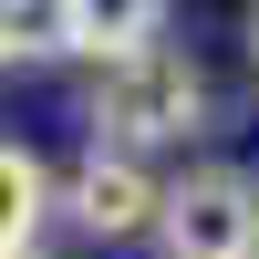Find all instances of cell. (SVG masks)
<instances>
[{"label":"cell","instance_id":"obj_1","mask_svg":"<svg viewBox=\"0 0 259 259\" xmlns=\"http://www.w3.org/2000/svg\"><path fill=\"white\" fill-rule=\"evenodd\" d=\"M207 135V73L187 41H135V52L94 62V145H124V156H156V145Z\"/></svg>","mask_w":259,"mask_h":259},{"label":"cell","instance_id":"obj_2","mask_svg":"<svg viewBox=\"0 0 259 259\" xmlns=\"http://www.w3.org/2000/svg\"><path fill=\"white\" fill-rule=\"evenodd\" d=\"M166 259H259V177L239 166H187L156 207Z\"/></svg>","mask_w":259,"mask_h":259},{"label":"cell","instance_id":"obj_3","mask_svg":"<svg viewBox=\"0 0 259 259\" xmlns=\"http://www.w3.org/2000/svg\"><path fill=\"white\" fill-rule=\"evenodd\" d=\"M52 207L83 228V239H145L156 207H166V177H156L145 156H124V145H83L73 177L52 187Z\"/></svg>","mask_w":259,"mask_h":259},{"label":"cell","instance_id":"obj_4","mask_svg":"<svg viewBox=\"0 0 259 259\" xmlns=\"http://www.w3.org/2000/svg\"><path fill=\"white\" fill-rule=\"evenodd\" d=\"M156 31H166V0H52V52H83V62H114Z\"/></svg>","mask_w":259,"mask_h":259},{"label":"cell","instance_id":"obj_5","mask_svg":"<svg viewBox=\"0 0 259 259\" xmlns=\"http://www.w3.org/2000/svg\"><path fill=\"white\" fill-rule=\"evenodd\" d=\"M41 218H52V166L31 156V145L0 135V259H21L41 239Z\"/></svg>","mask_w":259,"mask_h":259},{"label":"cell","instance_id":"obj_6","mask_svg":"<svg viewBox=\"0 0 259 259\" xmlns=\"http://www.w3.org/2000/svg\"><path fill=\"white\" fill-rule=\"evenodd\" d=\"M52 52V0H0V62Z\"/></svg>","mask_w":259,"mask_h":259},{"label":"cell","instance_id":"obj_7","mask_svg":"<svg viewBox=\"0 0 259 259\" xmlns=\"http://www.w3.org/2000/svg\"><path fill=\"white\" fill-rule=\"evenodd\" d=\"M249 62H259V0H249Z\"/></svg>","mask_w":259,"mask_h":259},{"label":"cell","instance_id":"obj_8","mask_svg":"<svg viewBox=\"0 0 259 259\" xmlns=\"http://www.w3.org/2000/svg\"><path fill=\"white\" fill-rule=\"evenodd\" d=\"M21 259H41V249H21Z\"/></svg>","mask_w":259,"mask_h":259}]
</instances>
